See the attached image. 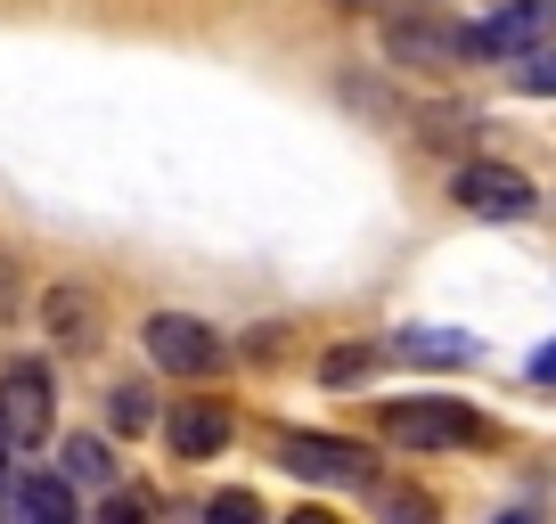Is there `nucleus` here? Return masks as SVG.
<instances>
[{
    "label": "nucleus",
    "mask_w": 556,
    "mask_h": 524,
    "mask_svg": "<svg viewBox=\"0 0 556 524\" xmlns=\"http://www.w3.org/2000/svg\"><path fill=\"white\" fill-rule=\"evenodd\" d=\"M90 524H156V500H148L139 484H115V491L99 500V516H90Z\"/></svg>",
    "instance_id": "4468645a"
},
{
    "label": "nucleus",
    "mask_w": 556,
    "mask_h": 524,
    "mask_svg": "<svg viewBox=\"0 0 556 524\" xmlns=\"http://www.w3.org/2000/svg\"><path fill=\"white\" fill-rule=\"evenodd\" d=\"M148 361L173 369V377H213V369L229 361V345L205 328V320H189V312H156L148 320Z\"/></svg>",
    "instance_id": "423d86ee"
},
{
    "label": "nucleus",
    "mask_w": 556,
    "mask_h": 524,
    "mask_svg": "<svg viewBox=\"0 0 556 524\" xmlns=\"http://www.w3.org/2000/svg\"><path fill=\"white\" fill-rule=\"evenodd\" d=\"M368 369H377V345H336L328 361H319V377H328V385H352V377H368Z\"/></svg>",
    "instance_id": "f3484780"
},
{
    "label": "nucleus",
    "mask_w": 556,
    "mask_h": 524,
    "mask_svg": "<svg viewBox=\"0 0 556 524\" xmlns=\"http://www.w3.org/2000/svg\"><path fill=\"white\" fill-rule=\"evenodd\" d=\"M451 197L475 213V222H532L540 213V189L516 173V164H458V180H451Z\"/></svg>",
    "instance_id": "39448f33"
},
{
    "label": "nucleus",
    "mask_w": 556,
    "mask_h": 524,
    "mask_svg": "<svg viewBox=\"0 0 556 524\" xmlns=\"http://www.w3.org/2000/svg\"><path fill=\"white\" fill-rule=\"evenodd\" d=\"M377 426L401 442V451H458V442H483V435H491L475 410L442 402V394H434V402H384Z\"/></svg>",
    "instance_id": "f03ea898"
},
{
    "label": "nucleus",
    "mask_w": 556,
    "mask_h": 524,
    "mask_svg": "<svg viewBox=\"0 0 556 524\" xmlns=\"http://www.w3.org/2000/svg\"><path fill=\"white\" fill-rule=\"evenodd\" d=\"M148 419H156V402H148V385H115V394H106V426H115V435H139Z\"/></svg>",
    "instance_id": "2eb2a0df"
},
{
    "label": "nucleus",
    "mask_w": 556,
    "mask_h": 524,
    "mask_svg": "<svg viewBox=\"0 0 556 524\" xmlns=\"http://www.w3.org/2000/svg\"><path fill=\"white\" fill-rule=\"evenodd\" d=\"M0 524H9V516H0Z\"/></svg>",
    "instance_id": "5701e85b"
},
{
    "label": "nucleus",
    "mask_w": 556,
    "mask_h": 524,
    "mask_svg": "<svg viewBox=\"0 0 556 524\" xmlns=\"http://www.w3.org/2000/svg\"><path fill=\"white\" fill-rule=\"evenodd\" d=\"M368 500H377V524H442L434 491H417V484H377Z\"/></svg>",
    "instance_id": "ddd939ff"
},
{
    "label": "nucleus",
    "mask_w": 556,
    "mask_h": 524,
    "mask_svg": "<svg viewBox=\"0 0 556 524\" xmlns=\"http://www.w3.org/2000/svg\"><path fill=\"white\" fill-rule=\"evenodd\" d=\"M393 352H401V361H417V369H467V361H475V336H451V328H401Z\"/></svg>",
    "instance_id": "9d476101"
},
{
    "label": "nucleus",
    "mask_w": 556,
    "mask_h": 524,
    "mask_svg": "<svg viewBox=\"0 0 556 524\" xmlns=\"http://www.w3.org/2000/svg\"><path fill=\"white\" fill-rule=\"evenodd\" d=\"M500 524H540V516H532V508H516V516H500Z\"/></svg>",
    "instance_id": "412c9836"
},
{
    "label": "nucleus",
    "mask_w": 556,
    "mask_h": 524,
    "mask_svg": "<svg viewBox=\"0 0 556 524\" xmlns=\"http://www.w3.org/2000/svg\"><path fill=\"white\" fill-rule=\"evenodd\" d=\"M50 419H58L50 361H9V377H0V435H9V451H41Z\"/></svg>",
    "instance_id": "f257e3e1"
},
{
    "label": "nucleus",
    "mask_w": 556,
    "mask_h": 524,
    "mask_svg": "<svg viewBox=\"0 0 556 524\" xmlns=\"http://www.w3.org/2000/svg\"><path fill=\"white\" fill-rule=\"evenodd\" d=\"M205 524H270V516H262L254 491H213V500H205Z\"/></svg>",
    "instance_id": "a211bd4d"
},
{
    "label": "nucleus",
    "mask_w": 556,
    "mask_h": 524,
    "mask_svg": "<svg viewBox=\"0 0 556 524\" xmlns=\"http://www.w3.org/2000/svg\"><path fill=\"white\" fill-rule=\"evenodd\" d=\"M556 34V0H500L483 25H467V58H500V66H516V58L548 50Z\"/></svg>",
    "instance_id": "7ed1b4c3"
},
{
    "label": "nucleus",
    "mask_w": 556,
    "mask_h": 524,
    "mask_svg": "<svg viewBox=\"0 0 556 524\" xmlns=\"http://www.w3.org/2000/svg\"><path fill=\"white\" fill-rule=\"evenodd\" d=\"M532 377H556V345H548V352H540V361H532Z\"/></svg>",
    "instance_id": "aec40b11"
},
{
    "label": "nucleus",
    "mask_w": 556,
    "mask_h": 524,
    "mask_svg": "<svg viewBox=\"0 0 556 524\" xmlns=\"http://www.w3.org/2000/svg\"><path fill=\"white\" fill-rule=\"evenodd\" d=\"M17 524H83L74 516V491L58 484V475H17Z\"/></svg>",
    "instance_id": "9b49d317"
},
{
    "label": "nucleus",
    "mask_w": 556,
    "mask_h": 524,
    "mask_svg": "<svg viewBox=\"0 0 556 524\" xmlns=\"http://www.w3.org/2000/svg\"><path fill=\"white\" fill-rule=\"evenodd\" d=\"M384 58L409 74H451L467 66V25H442V17H393L384 25Z\"/></svg>",
    "instance_id": "0eeeda50"
},
{
    "label": "nucleus",
    "mask_w": 556,
    "mask_h": 524,
    "mask_svg": "<svg viewBox=\"0 0 556 524\" xmlns=\"http://www.w3.org/2000/svg\"><path fill=\"white\" fill-rule=\"evenodd\" d=\"M41 320H50V336H58L66 352H90V345H99V303H90L83 287H50Z\"/></svg>",
    "instance_id": "1a4fd4ad"
},
{
    "label": "nucleus",
    "mask_w": 556,
    "mask_h": 524,
    "mask_svg": "<svg viewBox=\"0 0 556 524\" xmlns=\"http://www.w3.org/2000/svg\"><path fill=\"white\" fill-rule=\"evenodd\" d=\"M58 484H99V491H115V459H106V442L99 435H66L58 442Z\"/></svg>",
    "instance_id": "f8f14e48"
},
{
    "label": "nucleus",
    "mask_w": 556,
    "mask_h": 524,
    "mask_svg": "<svg viewBox=\"0 0 556 524\" xmlns=\"http://www.w3.org/2000/svg\"><path fill=\"white\" fill-rule=\"evenodd\" d=\"M229 410L222 402H180L173 419H164V451L180 459V467H197V459H222V442H229Z\"/></svg>",
    "instance_id": "6e6552de"
},
{
    "label": "nucleus",
    "mask_w": 556,
    "mask_h": 524,
    "mask_svg": "<svg viewBox=\"0 0 556 524\" xmlns=\"http://www.w3.org/2000/svg\"><path fill=\"white\" fill-rule=\"evenodd\" d=\"M0 475H9V435H0Z\"/></svg>",
    "instance_id": "4be33fe9"
},
{
    "label": "nucleus",
    "mask_w": 556,
    "mask_h": 524,
    "mask_svg": "<svg viewBox=\"0 0 556 524\" xmlns=\"http://www.w3.org/2000/svg\"><path fill=\"white\" fill-rule=\"evenodd\" d=\"M278 467L303 484H344V491H377V459L344 435H278Z\"/></svg>",
    "instance_id": "20e7f679"
},
{
    "label": "nucleus",
    "mask_w": 556,
    "mask_h": 524,
    "mask_svg": "<svg viewBox=\"0 0 556 524\" xmlns=\"http://www.w3.org/2000/svg\"><path fill=\"white\" fill-rule=\"evenodd\" d=\"M278 524H336L328 508H295V516H278Z\"/></svg>",
    "instance_id": "6ab92c4d"
},
{
    "label": "nucleus",
    "mask_w": 556,
    "mask_h": 524,
    "mask_svg": "<svg viewBox=\"0 0 556 524\" xmlns=\"http://www.w3.org/2000/svg\"><path fill=\"white\" fill-rule=\"evenodd\" d=\"M507 83H516V90H532V99H556V50L516 58V66H507Z\"/></svg>",
    "instance_id": "dca6fc26"
}]
</instances>
